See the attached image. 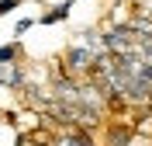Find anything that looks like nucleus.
<instances>
[{
	"instance_id": "obj_1",
	"label": "nucleus",
	"mask_w": 152,
	"mask_h": 146,
	"mask_svg": "<svg viewBox=\"0 0 152 146\" xmlns=\"http://www.w3.org/2000/svg\"><path fill=\"white\" fill-rule=\"evenodd\" d=\"M69 70H90L94 66V52H90V45H76V49H69Z\"/></svg>"
},
{
	"instance_id": "obj_2",
	"label": "nucleus",
	"mask_w": 152,
	"mask_h": 146,
	"mask_svg": "<svg viewBox=\"0 0 152 146\" xmlns=\"http://www.w3.org/2000/svg\"><path fill=\"white\" fill-rule=\"evenodd\" d=\"M73 4H76V0H62L59 7H52L48 14H42V24H56V21H66V18H69V10H73Z\"/></svg>"
},
{
	"instance_id": "obj_3",
	"label": "nucleus",
	"mask_w": 152,
	"mask_h": 146,
	"mask_svg": "<svg viewBox=\"0 0 152 146\" xmlns=\"http://www.w3.org/2000/svg\"><path fill=\"white\" fill-rule=\"evenodd\" d=\"M18 59V45H0V63H14Z\"/></svg>"
},
{
	"instance_id": "obj_4",
	"label": "nucleus",
	"mask_w": 152,
	"mask_h": 146,
	"mask_svg": "<svg viewBox=\"0 0 152 146\" xmlns=\"http://www.w3.org/2000/svg\"><path fill=\"white\" fill-rule=\"evenodd\" d=\"M18 7H21V0H0V18H7V14H14Z\"/></svg>"
},
{
	"instance_id": "obj_5",
	"label": "nucleus",
	"mask_w": 152,
	"mask_h": 146,
	"mask_svg": "<svg viewBox=\"0 0 152 146\" xmlns=\"http://www.w3.org/2000/svg\"><path fill=\"white\" fill-rule=\"evenodd\" d=\"M31 24H35V21H28V18H21V21H18V28H14V31H18V35H24V31H28Z\"/></svg>"
}]
</instances>
